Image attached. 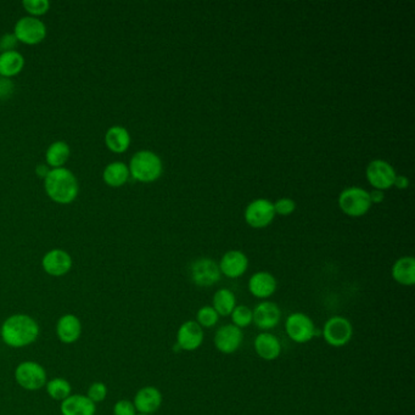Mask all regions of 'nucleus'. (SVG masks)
Wrapping results in <instances>:
<instances>
[{"label": "nucleus", "instance_id": "obj_27", "mask_svg": "<svg viewBox=\"0 0 415 415\" xmlns=\"http://www.w3.org/2000/svg\"><path fill=\"white\" fill-rule=\"evenodd\" d=\"M212 307L218 313L219 317H228L232 315L233 310L236 307L235 295L228 288H219L214 293Z\"/></svg>", "mask_w": 415, "mask_h": 415}, {"label": "nucleus", "instance_id": "obj_31", "mask_svg": "<svg viewBox=\"0 0 415 415\" xmlns=\"http://www.w3.org/2000/svg\"><path fill=\"white\" fill-rule=\"evenodd\" d=\"M22 5L28 13V16L32 18L43 16L50 9V1L48 0H25L22 1Z\"/></svg>", "mask_w": 415, "mask_h": 415}, {"label": "nucleus", "instance_id": "obj_28", "mask_svg": "<svg viewBox=\"0 0 415 415\" xmlns=\"http://www.w3.org/2000/svg\"><path fill=\"white\" fill-rule=\"evenodd\" d=\"M45 391L49 397L53 398L54 401L62 402L72 394V386L70 381L66 380L64 378H54L52 380H48L45 385Z\"/></svg>", "mask_w": 415, "mask_h": 415}, {"label": "nucleus", "instance_id": "obj_32", "mask_svg": "<svg viewBox=\"0 0 415 415\" xmlns=\"http://www.w3.org/2000/svg\"><path fill=\"white\" fill-rule=\"evenodd\" d=\"M107 392H109V390H107V386H106L105 382H103V381H95V382H93L89 387H88L87 396L93 403H98L104 402L105 401L106 397H107Z\"/></svg>", "mask_w": 415, "mask_h": 415}, {"label": "nucleus", "instance_id": "obj_34", "mask_svg": "<svg viewBox=\"0 0 415 415\" xmlns=\"http://www.w3.org/2000/svg\"><path fill=\"white\" fill-rule=\"evenodd\" d=\"M274 205V211L276 214H281V216H288V214H293L295 209H296V204L291 199L284 197V199H280Z\"/></svg>", "mask_w": 415, "mask_h": 415}, {"label": "nucleus", "instance_id": "obj_13", "mask_svg": "<svg viewBox=\"0 0 415 415\" xmlns=\"http://www.w3.org/2000/svg\"><path fill=\"white\" fill-rule=\"evenodd\" d=\"M276 216L274 205L266 199L251 202L245 211V219L250 227L264 228L271 224Z\"/></svg>", "mask_w": 415, "mask_h": 415}, {"label": "nucleus", "instance_id": "obj_39", "mask_svg": "<svg viewBox=\"0 0 415 415\" xmlns=\"http://www.w3.org/2000/svg\"><path fill=\"white\" fill-rule=\"evenodd\" d=\"M369 199H370V202L380 204V202L384 201V192H381V190H374V192H372L370 194H369Z\"/></svg>", "mask_w": 415, "mask_h": 415}, {"label": "nucleus", "instance_id": "obj_19", "mask_svg": "<svg viewBox=\"0 0 415 415\" xmlns=\"http://www.w3.org/2000/svg\"><path fill=\"white\" fill-rule=\"evenodd\" d=\"M249 290L252 296L259 300L271 298L276 291V280L268 271L255 273L249 280Z\"/></svg>", "mask_w": 415, "mask_h": 415}, {"label": "nucleus", "instance_id": "obj_7", "mask_svg": "<svg viewBox=\"0 0 415 415\" xmlns=\"http://www.w3.org/2000/svg\"><path fill=\"white\" fill-rule=\"evenodd\" d=\"M341 210L351 217H361L367 214L372 202L369 199V192L362 188H349L341 192L339 197Z\"/></svg>", "mask_w": 415, "mask_h": 415}, {"label": "nucleus", "instance_id": "obj_22", "mask_svg": "<svg viewBox=\"0 0 415 415\" xmlns=\"http://www.w3.org/2000/svg\"><path fill=\"white\" fill-rule=\"evenodd\" d=\"M105 144L112 153H126L131 145V134L122 126H112L106 131Z\"/></svg>", "mask_w": 415, "mask_h": 415}, {"label": "nucleus", "instance_id": "obj_10", "mask_svg": "<svg viewBox=\"0 0 415 415\" xmlns=\"http://www.w3.org/2000/svg\"><path fill=\"white\" fill-rule=\"evenodd\" d=\"M72 257L71 255L62 249H53L44 255L42 267L44 271L50 276L60 278L70 273L72 269Z\"/></svg>", "mask_w": 415, "mask_h": 415}, {"label": "nucleus", "instance_id": "obj_1", "mask_svg": "<svg viewBox=\"0 0 415 415\" xmlns=\"http://www.w3.org/2000/svg\"><path fill=\"white\" fill-rule=\"evenodd\" d=\"M40 327L30 315L18 313L8 317L1 324L0 337L11 349H25L38 340Z\"/></svg>", "mask_w": 415, "mask_h": 415}, {"label": "nucleus", "instance_id": "obj_3", "mask_svg": "<svg viewBox=\"0 0 415 415\" xmlns=\"http://www.w3.org/2000/svg\"><path fill=\"white\" fill-rule=\"evenodd\" d=\"M129 175L141 183H151L160 178L162 161L156 153L149 150H141L133 155L129 162Z\"/></svg>", "mask_w": 415, "mask_h": 415}, {"label": "nucleus", "instance_id": "obj_11", "mask_svg": "<svg viewBox=\"0 0 415 415\" xmlns=\"http://www.w3.org/2000/svg\"><path fill=\"white\" fill-rule=\"evenodd\" d=\"M244 341V332L233 324L223 325L214 335L216 349L224 354H232L240 349Z\"/></svg>", "mask_w": 415, "mask_h": 415}, {"label": "nucleus", "instance_id": "obj_8", "mask_svg": "<svg viewBox=\"0 0 415 415\" xmlns=\"http://www.w3.org/2000/svg\"><path fill=\"white\" fill-rule=\"evenodd\" d=\"M13 35H16L18 42L27 45H35L45 40L47 26L38 18L25 16L16 22L13 28Z\"/></svg>", "mask_w": 415, "mask_h": 415}, {"label": "nucleus", "instance_id": "obj_30", "mask_svg": "<svg viewBox=\"0 0 415 415\" xmlns=\"http://www.w3.org/2000/svg\"><path fill=\"white\" fill-rule=\"evenodd\" d=\"M233 325H235L239 329L246 328L250 324L252 323V310L245 305H239L234 308L232 312Z\"/></svg>", "mask_w": 415, "mask_h": 415}, {"label": "nucleus", "instance_id": "obj_33", "mask_svg": "<svg viewBox=\"0 0 415 415\" xmlns=\"http://www.w3.org/2000/svg\"><path fill=\"white\" fill-rule=\"evenodd\" d=\"M112 413L114 415H136V407L133 404V401L129 399H119L115 403L114 408H112Z\"/></svg>", "mask_w": 415, "mask_h": 415}, {"label": "nucleus", "instance_id": "obj_35", "mask_svg": "<svg viewBox=\"0 0 415 415\" xmlns=\"http://www.w3.org/2000/svg\"><path fill=\"white\" fill-rule=\"evenodd\" d=\"M18 40L13 33H5L0 37V54L13 52L18 47Z\"/></svg>", "mask_w": 415, "mask_h": 415}, {"label": "nucleus", "instance_id": "obj_20", "mask_svg": "<svg viewBox=\"0 0 415 415\" xmlns=\"http://www.w3.org/2000/svg\"><path fill=\"white\" fill-rule=\"evenodd\" d=\"M62 415H95L96 404L86 394H71L60 404Z\"/></svg>", "mask_w": 415, "mask_h": 415}, {"label": "nucleus", "instance_id": "obj_26", "mask_svg": "<svg viewBox=\"0 0 415 415\" xmlns=\"http://www.w3.org/2000/svg\"><path fill=\"white\" fill-rule=\"evenodd\" d=\"M71 149L70 145L67 144L66 141L59 140L55 141L53 144H50L47 153H45V160H47V165L53 168H62L65 166L66 162L70 160Z\"/></svg>", "mask_w": 415, "mask_h": 415}, {"label": "nucleus", "instance_id": "obj_38", "mask_svg": "<svg viewBox=\"0 0 415 415\" xmlns=\"http://www.w3.org/2000/svg\"><path fill=\"white\" fill-rule=\"evenodd\" d=\"M49 172H50V167H49L47 163H45V165H44V163H40V165L37 166V168H35V173H37V175H38L40 178H43V180L47 175H48Z\"/></svg>", "mask_w": 415, "mask_h": 415}, {"label": "nucleus", "instance_id": "obj_2", "mask_svg": "<svg viewBox=\"0 0 415 415\" xmlns=\"http://www.w3.org/2000/svg\"><path fill=\"white\" fill-rule=\"evenodd\" d=\"M44 189L54 202L69 205L75 201L79 192L78 180L76 175L65 167L50 170L44 178Z\"/></svg>", "mask_w": 415, "mask_h": 415}, {"label": "nucleus", "instance_id": "obj_5", "mask_svg": "<svg viewBox=\"0 0 415 415\" xmlns=\"http://www.w3.org/2000/svg\"><path fill=\"white\" fill-rule=\"evenodd\" d=\"M322 335L332 347H344L353 337V327L345 317L334 315L324 324Z\"/></svg>", "mask_w": 415, "mask_h": 415}, {"label": "nucleus", "instance_id": "obj_6", "mask_svg": "<svg viewBox=\"0 0 415 415\" xmlns=\"http://www.w3.org/2000/svg\"><path fill=\"white\" fill-rule=\"evenodd\" d=\"M285 332L293 342L298 344H306L320 334L310 317L301 312L288 315L285 322Z\"/></svg>", "mask_w": 415, "mask_h": 415}, {"label": "nucleus", "instance_id": "obj_18", "mask_svg": "<svg viewBox=\"0 0 415 415\" xmlns=\"http://www.w3.org/2000/svg\"><path fill=\"white\" fill-rule=\"evenodd\" d=\"M218 266L222 274L230 278V279H236V278H240L241 276L245 274L247 267H249V259L246 257V255L242 254L241 251L233 250V251H228L227 254H224Z\"/></svg>", "mask_w": 415, "mask_h": 415}, {"label": "nucleus", "instance_id": "obj_9", "mask_svg": "<svg viewBox=\"0 0 415 415\" xmlns=\"http://www.w3.org/2000/svg\"><path fill=\"white\" fill-rule=\"evenodd\" d=\"M221 274L218 264L210 258L197 259L190 267V278L194 284L201 288H209L218 283Z\"/></svg>", "mask_w": 415, "mask_h": 415}, {"label": "nucleus", "instance_id": "obj_24", "mask_svg": "<svg viewBox=\"0 0 415 415\" xmlns=\"http://www.w3.org/2000/svg\"><path fill=\"white\" fill-rule=\"evenodd\" d=\"M129 168L124 162H111L104 170L103 180L111 188H119L129 180Z\"/></svg>", "mask_w": 415, "mask_h": 415}, {"label": "nucleus", "instance_id": "obj_40", "mask_svg": "<svg viewBox=\"0 0 415 415\" xmlns=\"http://www.w3.org/2000/svg\"><path fill=\"white\" fill-rule=\"evenodd\" d=\"M136 415H146V414H136Z\"/></svg>", "mask_w": 415, "mask_h": 415}, {"label": "nucleus", "instance_id": "obj_17", "mask_svg": "<svg viewBox=\"0 0 415 415\" xmlns=\"http://www.w3.org/2000/svg\"><path fill=\"white\" fill-rule=\"evenodd\" d=\"M55 332L57 339L62 341V344H75L82 335V322L77 315L66 313L57 320Z\"/></svg>", "mask_w": 415, "mask_h": 415}, {"label": "nucleus", "instance_id": "obj_36", "mask_svg": "<svg viewBox=\"0 0 415 415\" xmlns=\"http://www.w3.org/2000/svg\"><path fill=\"white\" fill-rule=\"evenodd\" d=\"M15 93V83L10 78L0 77V101L9 100Z\"/></svg>", "mask_w": 415, "mask_h": 415}, {"label": "nucleus", "instance_id": "obj_29", "mask_svg": "<svg viewBox=\"0 0 415 415\" xmlns=\"http://www.w3.org/2000/svg\"><path fill=\"white\" fill-rule=\"evenodd\" d=\"M219 315L212 306H204L197 310V323L204 328H214L217 325Z\"/></svg>", "mask_w": 415, "mask_h": 415}, {"label": "nucleus", "instance_id": "obj_25", "mask_svg": "<svg viewBox=\"0 0 415 415\" xmlns=\"http://www.w3.org/2000/svg\"><path fill=\"white\" fill-rule=\"evenodd\" d=\"M25 67V57L16 50L0 54V77L10 78L18 76Z\"/></svg>", "mask_w": 415, "mask_h": 415}, {"label": "nucleus", "instance_id": "obj_15", "mask_svg": "<svg viewBox=\"0 0 415 415\" xmlns=\"http://www.w3.org/2000/svg\"><path fill=\"white\" fill-rule=\"evenodd\" d=\"M281 310L276 302H259L252 310V323L261 330H271L279 324Z\"/></svg>", "mask_w": 415, "mask_h": 415}, {"label": "nucleus", "instance_id": "obj_21", "mask_svg": "<svg viewBox=\"0 0 415 415\" xmlns=\"http://www.w3.org/2000/svg\"><path fill=\"white\" fill-rule=\"evenodd\" d=\"M255 351L259 358L264 361H274L279 358L281 345L278 337L269 332H262L255 339Z\"/></svg>", "mask_w": 415, "mask_h": 415}, {"label": "nucleus", "instance_id": "obj_37", "mask_svg": "<svg viewBox=\"0 0 415 415\" xmlns=\"http://www.w3.org/2000/svg\"><path fill=\"white\" fill-rule=\"evenodd\" d=\"M394 185H396L398 189H407L409 185V180L404 175H396Z\"/></svg>", "mask_w": 415, "mask_h": 415}, {"label": "nucleus", "instance_id": "obj_14", "mask_svg": "<svg viewBox=\"0 0 415 415\" xmlns=\"http://www.w3.org/2000/svg\"><path fill=\"white\" fill-rule=\"evenodd\" d=\"M396 172L392 166L382 160H374L367 167V180L376 190L390 189L394 183Z\"/></svg>", "mask_w": 415, "mask_h": 415}, {"label": "nucleus", "instance_id": "obj_16", "mask_svg": "<svg viewBox=\"0 0 415 415\" xmlns=\"http://www.w3.org/2000/svg\"><path fill=\"white\" fill-rule=\"evenodd\" d=\"M161 391L155 386H144L136 392L133 399L138 414L153 415L161 408Z\"/></svg>", "mask_w": 415, "mask_h": 415}, {"label": "nucleus", "instance_id": "obj_23", "mask_svg": "<svg viewBox=\"0 0 415 415\" xmlns=\"http://www.w3.org/2000/svg\"><path fill=\"white\" fill-rule=\"evenodd\" d=\"M392 278L398 284L411 286L415 284V259L411 256L399 258L392 267Z\"/></svg>", "mask_w": 415, "mask_h": 415}, {"label": "nucleus", "instance_id": "obj_4", "mask_svg": "<svg viewBox=\"0 0 415 415\" xmlns=\"http://www.w3.org/2000/svg\"><path fill=\"white\" fill-rule=\"evenodd\" d=\"M15 380L23 390L38 391L45 387L48 382V374L40 363L25 361L15 369Z\"/></svg>", "mask_w": 415, "mask_h": 415}, {"label": "nucleus", "instance_id": "obj_12", "mask_svg": "<svg viewBox=\"0 0 415 415\" xmlns=\"http://www.w3.org/2000/svg\"><path fill=\"white\" fill-rule=\"evenodd\" d=\"M205 339L204 329L194 320H188L180 325L177 332V344L180 350L192 352L201 347Z\"/></svg>", "mask_w": 415, "mask_h": 415}]
</instances>
